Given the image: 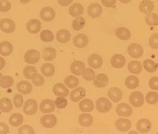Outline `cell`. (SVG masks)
I'll use <instances>...</instances> for the list:
<instances>
[{
    "instance_id": "obj_1",
    "label": "cell",
    "mask_w": 158,
    "mask_h": 134,
    "mask_svg": "<svg viewBox=\"0 0 158 134\" xmlns=\"http://www.w3.org/2000/svg\"><path fill=\"white\" fill-rule=\"evenodd\" d=\"M38 111V103L34 99H29L23 105V111L27 115H33Z\"/></svg>"
},
{
    "instance_id": "obj_2",
    "label": "cell",
    "mask_w": 158,
    "mask_h": 134,
    "mask_svg": "<svg viewBox=\"0 0 158 134\" xmlns=\"http://www.w3.org/2000/svg\"><path fill=\"white\" fill-rule=\"evenodd\" d=\"M41 54L35 49H30L25 53L24 61L28 64H35L39 61Z\"/></svg>"
},
{
    "instance_id": "obj_3",
    "label": "cell",
    "mask_w": 158,
    "mask_h": 134,
    "mask_svg": "<svg viewBox=\"0 0 158 134\" xmlns=\"http://www.w3.org/2000/svg\"><path fill=\"white\" fill-rule=\"evenodd\" d=\"M96 108L100 113L109 112L111 109V103L106 97H100L96 103Z\"/></svg>"
},
{
    "instance_id": "obj_4",
    "label": "cell",
    "mask_w": 158,
    "mask_h": 134,
    "mask_svg": "<svg viewBox=\"0 0 158 134\" xmlns=\"http://www.w3.org/2000/svg\"><path fill=\"white\" fill-rule=\"evenodd\" d=\"M16 29L14 20L10 18H4L0 21V30L6 33H12Z\"/></svg>"
},
{
    "instance_id": "obj_5",
    "label": "cell",
    "mask_w": 158,
    "mask_h": 134,
    "mask_svg": "<svg viewBox=\"0 0 158 134\" xmlns=\"http://www.w3.org/2000/svg\"><path fill=\"white\" fill-rule=\"evenodd\" d=\"M130 104L135 108H139L144 104V95L139 91L133 92L129 98Z\"/></svg>"
},
{
    "instance_id": "obj_6",
    "label": "cell",
    "mask_w": 158,
    "mask_h": 134,
    "mask_svg": "<svg viewBox=\"0 0 158 134\" xmlns=\"http://www.w3.org/2000/svg\"><path fill=\"white\" fill-rule=\"evenodd\" d=\"M41 124L45 128H52L56 126L57 123V118L54 115H44L40 119Z\"/></svg>"
},
{
    "instance_id": "obj_7",
    "label": "cell",
    "mask_w": 158,
    "mask_h": 134,
    "mask_svg": "<svg viewBox=\"0 0 158 134\" xmlns=\"http://www.w3.org/2000/svg\"><path fill=\"white\" fill-rule=\"evenodd\" d=\"M144 50L139 44L137 43H133L130 44L128 47V54L133 58L138 59L143 55Z\"/></svg>"
},
{
    "instance_id": "obj_8",
    "label": "cell",
    "mask_w": 158,
    "mask_h": 134,
    "mask_svg": "<svg viewBox=\"0 0 158 134\" xmlns=\"http://www.w3.org/2000/svg\"><path fill=\"white\" fill-rule=\"evenodd\" d=\"M39 15L44 21L49 22L55 18L56 12H55L54 8H52L51 7H44L41 10Z\"/></svg>"
},
{
    "instance_id": "obj_9",
    "label": "cell",
    "mask_w": 158,
    "mask_h": 134,
    "mask_svg": "<svg viewBox=\"0 0 158 134\" xmlns=\"http://www.w3.org/2000/svg\"><path fill=\"white\" fill-rule=\"evenodd\" d=\"M42 23L38 19H31L27 23V30L31 34H37L40 32Z\"/></svg>"
},
{
    "instance_id": "obj_10",
    "label": "cell",
    "mask_w": 158,
    "mask_h": 134,
    "mask_svg": "<svg viewBox=\"0 0 158 134\" xmlns=\"http://www.w3.org/2000/svg\"><path fill=\"white\" fill-rule=\"evenodd\" d=\"M41 112L44 113H51L55 110V103L52 99H46L42 101L39 106Z\"/></svg>"
},
{
    "instance_id": "obj_11",
    "label": "cell",
    "mask_w": 158,
    "mask_h": 134,
    "mask_svg": "<svg viewBox=\"0 0 158 134\" xmlns=\"http://www.w3.org/2000/svg\"><path fill=\"white\" fill-rule=\"evenodd\" d=\"M116 112L119 116L130 117L133 113V109L126 103H121L117 106Z\"/></svg>"
},
{
    "instance_id": "obj_12",
    "label": "cell",
    "mask_w": 158,
    "mask_h": 134,
    "mask_svg": "<svg viewBox=\"0 0 158 134\" xmlns=\"http://www.w3.org/2000/svg\"><path fill=\"white\" fill-rule=\"evenodd\" d=\"M136 128L138 131L141 133H147L152 129V122L148 119L142 118L139 120L136 124Z\"/></svg>"
},
{
    "instance_id": "obj_13",
    "label": "cell",
    "mask_w": 158,
    "mask_h": 134,
    "mask_svg": "<svg viewBox=\"0 0 158 134\" xmlns=\"http://www.w3.org/2000/svg\"><path fill=\"white\" fill-rule=\"evenodd\" d=\"M131 121L127 118H119L115 122L117 130L120 132H127L131 128Z\"/></svg>"
},
{
    "instance_id": "obj_14",
    "label": "cell",
    "mask_w": 158,
    "mask_h": 134,
    "mask_svg": "<svg viewBox=\"0 0 158 134\" xmlns=\"http://www.w3.org/2000/svg\"><path fill=\"white\" fill-rule=\"evenodd\" d=\"M102 12V8L99 3H92L87 8V13L89 16L93 18H99Z\"/></svg>"
},
{
    "instance_id": "obj_15",
    "label": "cell",
    "mask_w": 158,
    "mask_h": 134,
    "mask_svg": "<svg viewBox=\"0 0 158 134\" xmlns=\"http://www.w3.org/2000/svg\"><path fill=\"white\" fill-rule=\"evenodd\" d=\"M126 63V59L124 56L120 54H117L113 55L112 57L111 58V65L114 68L121 69L125 66Z\"/></svg>"
},
{
    "instance_id": "obj_16",
    "label": "cell",
    "mask_w": 158,
    "mask_h": 134,
    "mask_svg": "<svg viewBox=\"0 0 158 134\" xmlns=\"http://www.w3.org/2000/svg\"><path fill=\"white\" fill-rule=\"evenodd\" d=\"M88 37L85 34H78L73 39V44L78 48H83L88 44Z\"/></svg>"
},
{
    "instance_id": "obj_17",
    "label": "cell",
    "mask_w": 158,
    "mask_h": 134,
    "mask_svg": "<svg viewBox=\"0 0 158 134\" xmlns=\"http://www.w3.org/2000/svg\"><path fill=\"white\" fill-rule=\"evenodd\" d=\"M108 97L112 102H120L123 97V92L118 87H111L108 91Z\"/></svg>"
},
{
    "instance_id": "obj_18",
    "label": "cell",
    "mask_w": 158,
    "mask_h": 134,
    "mask_svg": "<svg viewBox=\"0 0 158 134\" xmlns=\"http://www.w3.org/2000/svg\"><path fill=\"white\" fill-rule=\"evenodd\" d=\"M94 85L98 88H103L109 85V78L103 73L98 74L94 78Z\"/></svg>"
},
{
    "instance_id": "obj_19",
    "label": "cell",
    "mask_w": 158,
    "mask_h": 134,
    "mask_svg": "<svg viewBox=\"0 0 158 134\" xmlns=\"http://www.w3.org/2000/svg\"><path fill=\"white\" fill-rule=\"evenodd\" d=\"M85 96V89L82 87H78L71 92V94H70V99H71V100L73 101V102L77 103L79 102L81 99H83Z\"/></svg>"
},
{
    "instance_id": "obj_20",
    "label": "cell",
    "mask_w": 158,
    "mask_h": 134,
    "mask_svg": "<svg viewBox=\"0 0 158 134\" xmlns=\"http://www.w3.org/2000/svg\"><path fill=\"white\" fill-rule=\"evenodd\" d=\"M17 90L21 94L27 95L32 92V86L27 81H20L17 84Z\"/></svg>"
},
{
    "instance_id": "obj_21",
    "label": "cell",
    "mask_w": 158,
    "mask_h": 134,
    "mask_svg": "<svg viewBox=\"0 0 158 134\" xmlns=\"http://www.w3.org/2000/svg\"><path fill=\"white\" fill-rule=\"evenodd\" d=\"M88 64L89 66L94 69H99L102 66V63H103V61H102V58L101 57V56H99V54H91L88 58Z\"/></svg>"
},
{
    "instance_id": "obj_22",
    "label": "cell",
    "mask_w": 158,
    "mask_h": 134,
    "mask_svg": "<svg viewBox=\"0 0 158 134\" xmlns=\"http://www.w3.org/2000/svg\"><path fill=\"white\" fill-rule=\"evenodd\" d=\"M85 68V63L81 61H75L70 65V71L75 75H82V72Z\"/></svg>"
},
{
    "instance_id": "obj_23",
    "label": "cell",
    "mask_w": 158,
    "mask_h": 134,
    "mask_svg": "<svg viewBox=\"0 0 158 134\" xmlns=\"http://www.w3.org/2000/svg\"><path fill=\"white\" fill-rule=\"evenodd\" d=\"M53 92L58 97H68L69 94V90L63 84L57 83L53 87Z\"/></svg>"
},
{
    "instance_id": "obj_24",
    "label": "cell",
    "mask_w": 158,
    "mask_h": 134,
    "mask_svg": "<svg viewBox=\"0 0 158 134\" xmlns=\"http://www.w3.org/2000/svg\"><path fill=\"white\" fill-rule=\"evenodd\" d=\"M13 45L11 42L4 41L0 43V54L2 56H10L13 52Z\"/></svg>"
},
{
    "instance_id": "obj_25",
    "label": "cell",
    "mask_w": 158,
    "mask_h": 134,
    "mask_svg": "<svg viewBox=\"0 0 158 134\" xmlns=\"http://www.w3.org/2000/svg\"><path fill=\"white\" fill-rule=\"evenodd\" d=\"M70 39H71V33L68 30L62 29L56 32V40L60 43L65 44L68 42Z\"/></svg>"
},
{
    "instance_id": "obj_26",
    "label": "cell",
    "mask_w": 158,
    "mask_h": 134,
    "mask_svg": "<svg viewBox=\"0 0 158 134\" xmlns=\"http://www.w3.org/2000/svg\"><path fill=\"white\" fill-rule=\"evenodd\" d=\"M154 2L151 0H143L139 4V11L142 14H149L154 10Z\"/></svg>"
},
{
    "instance_id": "obj_27",
    "label": "cell",
    "mask_w": 158,
    "mask_h": 134,
    "mask_svg": "<svg viewBox=\"0 0 158 134\" xmlns=\"http://www.w3.org/2000/svg\"><path fill=\"white\" fill-rule=\"evenodd\" d=\"M78 107L83 112H90L94 109V104L91 99H85L79 103Z\"/></svg>"
},
{
    "instance_id": "obj_28",
    "label": "cell",
    "mask_w": 158,
    "mask_h": 134,
    "mask_svg": "<svg viewBox=\"0 0 158 134\" xmlns=\"http://www.w3.org/2000/svg\"><path fill=\"white\" fill-rule=\"evenodd\" d=\"M115 36L117 38L123 41L129 40L131 37V33L130 31L126 27H118L115 30Z\"/></svg>"
},
{
    "instance_id": "obj_29",
    "label": "cell",
    "mask_w": 158,
    "mask_h": 134,
    "mask_svg": "<svg viewBox=\"0 0 158 134\" xmlns=\"http://www.w3.org/2000/svg\"><path fill=\"white\" fill-rule=\"evenodd\" d=\"M13 105L11 99L8 97H3L0 99V111L8 113L12 110Z\"/></svg>"
},
{
    "instance_id": "obj_30",
    "label": "cell",
    "mask_w": 158,
    "mask_h": 134,
    "mask_svg": "<svg viewBox=\"0 0 158 134\" xmlns=\"http://www.w3.org/2000/svg\"><path fill=\"white\" fill-rule=\"evenodd\" d=\"M69 15L73 18H77V17L81 16L84 13V7L80 3H75L73 6H70L69 9Z\"/></svg>"
},
{
    "instance_id": "obj_31",
    "label": "cell",
    "mask_w": 158,
    "mask_h": 134,
    "mask_svg": "<svg viewBox=\"0 0 158 134\" xmlns=\"http://www.w3.org/2000/svg\"><path fill=\"white\" fill-rule=\"evenodd\" d=\"M78 122L80 124L81 126L82 127H90L93 124V122H94V118L90 114H85L80 115L78 117Z\"/></svg>"
},
{
    "instance_id": "obj_32",
    "label": "cell",
    "mask_w": 158,
    "mask_h": 134,
    "mask_svg": "<svg viewBox=\"0 0 158 134\" xmlns=\"http://www.w3.org/2000/svg\"><path fill=\"white\" fill-rule=\"evenodd\" d=\"M128 70L134 75H139L142 71V65L139 61H132L128 64Z\"/></svg>"
},
{
    "instance_id": "obj_33",
    "label": "cell",
    "mask_w": 158,
    "mask_h": 134,
    "mask_svg": "<svg viewBox=\"0 0 158 134\" xmlns=\"http://www.w3.org/2000/svg\"><path fill=\"white\" fill-rule=\"evenodd\" d=\"M41 73L44 76L50 78L54 75L55 67L54 65L50 63H44L41 67Z\"/></svg>"
},
{
    "instance_id": "obj_34",
    "label": "cell",
    "mask_w": 158,
    "mask_h": 134,
    "mask_svg": "<svg viewBox=\"0 0 158 134\" xmlns=\"http://www.w3.org/2000/svg\"><path fill=\"white\" fill-rule=\"evenodd\" d=\"M56 50L53 48H45L42 51V58L45 61H53L56 58Z\"/></svg>"
},
{
    "instance_id": "obj_35",
    "label": "cell",
    "mask_w": 158,
    "mask_h": 134,
    "mask_svg": "<svg viewBox=\"0 0 158 134\" xmlns=\"http://www.w3.org/2000/svg\"><path fill=\"white\" fill-rule=\"evenodd\" d=\"M125 85L130 90H134L139 85V80L135 75H130L125 80Z\"/></svg>"
},
{
    "instance_id": "obj_36",
    "label": "cell",
    "mask_w": 158,
    "mask_h": 134,
    "mask_svg": "<svg viewBox=\"0 0 158 134\" xmlns=\"http://www.w3.org/2000/svg\"><path fill=\"white\" fill-rule=\"evenodd\" d=\"M8 121H9V124L11 126L17 128V127L20 126L23 124V117L20 113H14L9 118Z\"/></svg>"
},
{
    "instance_id": "obj_37",
    "label": "cell",
    "mask_w": 158,
    "mask_h": 134,
    "mask_svg": "<svg viewBox=\"0 0 158 134\" xmlns=\"http://www.w3.org/2000/svg\"><path fill=\"white\" fill-rule=\"evenodd\" d=\"M14 85V79L9 75H2L0 77V87L2 88H8Z\"/></svg>"
},
{
    "instance_id": "obj_38",
    "label": "cell",
    "mask_w": 158,
    "mask_h": 134,
    "mask_svg": "<svg viewBox=\"0 0 158 134\" xmlns=\"http://www.w3.org/2000/svg\"><path fill=\"white\" fill-rule=\"evenodd\" d=\"M143 66L145 68V69L148 73H153L154 72L157 71V63L154 61H153L152 60L147 59L143 62Z\"/></svg>"
},
{
    "instance_id": "obj_39",
    "label": "cell",
    "mask_w": 158,
    "mask_h": 134,
    "mask_svg": "<svg viewBox=\"0 0 158 134\" xmlns=\"http://www.w3.org/2000/svg\"><path fill=\"white\" fill-rule=\"evenodd\" d=\"M85 19L82 18V17L79 16L77 17V18L73 20V23H72V27H73L74 30L79 31L81 30V29H83V27L85 26Z\"/></svg>"
},
{
    "instance_id": "obj_40",
    "label": "cell",
    "mask_w": 158,
    "mask_h": 134,
    "mask_svg": "<svg viewBox=\"0 0 158 134\" xmlns=\"http://www.w3.org/2000/svg\"><path fill=\"white\" fill-rule=\"evenodd\" d=\"M65 85H66L69 88H75L79 84V80L78 78L73 76V75H69L65 78Z\"/></svg>"
},
{
    "instance_id": "obj_41",
    "label": "cell",
    "mask_w": 158,
    "mask_h": 134,
    "mask_svg": "<svg viewBox=\"0 0 158 134\" xmlns=\"http://www.w3.org/2000/svg\"><path fill=\"white\" fill-rule=\"evenodd\" d=\"M145 20L148 25L149 26H157L158 25V15L156 13L147 14L145 16Z\"/></svg>"
},
{
    "instance_id": "obj_42",
    "label": "cell",
    "mask_w": 158,
    "mask_h": 134,
    "mask_svg": "<svg viewBox=\"0 0 158 134\" xmlns=\"http://www.w3.org/2000/svg\"><path fill=\"white\" fill-rule=\"evenodd\" d=\"M23 75L27 79H32L35 75H37V69L34 66H26L23 69Z\"/></svg>"
},
{
    "instance_id": "obj_43",
    "label": "cell",
    "mask_w": 158,
    "mask_h": 134,
    "mask_svg": "<svg viewBox=\"0 0 158 134\" xmlns=\"http://www.w3.org/2000/svg\"><path fill=\"white\" fill-rule=\"evenodd\" d=\"M40 39L44 42H51L54 40V36L51 30H44L41 32Z\"/></svg>"
},
{
    "instance_id": "obj_44",
    "label": "cell",
    "mask_w": 158,
    "mask_h": 134,
    "mask_svg": "<svg viewBox=\"0 0 158 134\" xmlns=\"http://www.w3.org/2000/svg\"><path fill=\"white\" fill-rule=\"evenodd\" d=\"M82 75H83L84 79L86 81H88V82L94 81L96 77L94 71L92 69H90V68L84 69L83 72H82Z\"/></svg>"
},
{
    "instance_id": "obj_45",
    "label": "cell",
    "mask_w": 158,
    "mask_h": 134,
    "mask_svg": "<svg viewBox=\"0 0 158 134\" xmlns=\"http://www.w3.org/2000/svg\"><path fill=\"white\" fill-rule=\"evenodd\" d=\"M146 102L150 105H154L158 102V94L157 92L151 91L148 93L145 97Z\"/></svg>"
},
{
    "instance_id": "obj_46",
    "label": "cell",
    "mask_w": 158,
    "mask_h": 134,
    "mask_svg": "<svg viewBox=\"0 0 158 134\" xmlns=\"http://www.w3.org/2000/svg\"><path fill=\"white\" fill-rule=\"evenodd\" d=\"M54 103L55 106L60 109H65L67 106V105H68V101H67L65 97H58L56 99V100L54 101Z\"/></svg>"
},
{
    "instance_id": "obj_47",
    "label": "cell",
    "mask_w": 158,
    "mask_h": 134,
    "mask_svg": "<svg viewBox=\"0 0 158 134\" xmlns=\"http://www.w3.org/2000/svg\"><path fill=\"white\" fill-rule=\"evenodd\" d=\"M19 134H34L35 133V130L32 127L28 124L23 125L20 127L18 130Z\"/></svg>"
},
{
    "instance_id": "obj_48",
    "label": "cell",
    "mask_w": 158,
    "mask_h": 134,
    "mask_svg": "<svg viewBox=\"0 0 158 134\" xmlns=\"http://www.w3.org/2000/svg\"><path fill=\"white\" fill-rule=\"evenodd\" d=\"M32 82L34 85L36 87H42V86L44 84V77L42 76L40 74H37L36 75L32 78Z\"/></svg>"
},
{
    "instance_id": "obj_49",
    "label": "cell",
    "mask_w": 158,
    "mask_h": 134,
    "mask_svg": "<svg viewBox=\"0 0 158 134\" xmlns=\"http://www.w3.org/2000/svg\"><path fill=\"white\" fill-rule=\"evenodd\" d=\"M149 45L153 49L158 48V33H154L149 38Z\"/></svg>"
},
{
    "instance_id": "obj_50",
    "label": "cell",
    "mask_w": 158,
    "mask_h": 134,
    "mask_svg": "<svg viewBox=\"0 0 158 134\" xmlns=\"http://www.w3.org/2000/svg\"><path fill=\"white\" fill-rule=\"evenodd\" d=\"M11 8V4L8 0H0V11L7 12Z\"/></svg>"
},
{
    "instance_id": "obj_51",
    "label": "cell",
    "mask_w": 158,
    "mask_h": 134,
    "mask_svg": "<svg viewBox=\"0 0 158 134\" xmlns=\"http://www.w3.org/2000/svg\"><path fill=\"white\" fill-rule=\"evenodd\" d=\"M14 105L16 108H21L23 106V98L22 94H15V97H14Z\"/></svg>"
},
{
    "instance_id": "obj_52",
    "label": "cell",
    "mask_w": 158,
    "mask_h": 134,
    "mask_svg": "<svg viewBox=\"0 0 158 134\" xmlns=\"http://www.w3.org/2000/svg\"><path fill=\"white\" fill-rule=\"evenodd\" d=\"M149 87L152 90H158V77H152L149 81Z\"/></svg>"
},
{
    "instance_id": "obj_53",
    "label": "cell",
    "mask_w": 158,
    "mask_h": 134,
    "mask_svg": "<svg viewBox=\"0 0 158 134\" xmlns=\"http://www.w3.org/2000/svg\"><path fill=\"white\" fill-rule=\"evenodd\" d=\"M102 6L106 8H111L116 4L117 0H101Z\"/></svg>"
},
{
    "instance_id": "obj_54",
    "label": "cell",
    "mask_w": 158,
    "mask_h": 134,
    "mask_svg": "<svg viewBox=\"0 0 158 134\" xmlns=\"http://www.w3.org/2000/svg\"><path fill=\"white\" fill-rule=\"evenodd\" d=\"M9 133V128L6 124L0 122V134H6Z\"/></svg>"
},
{
    "instance_id": "obj_55",
    "label": "cell",
    "mask_w": 158,
    "mask_h": 134,
    "mask_svg": "<svg viewBox=\"0 0 158 134\" xmlns=\"http://www.w3.org/2000/svg\"><path fill=\"white\" fill-rule=\"evenodd\" d=\"M73 0H58V3L63 7L69 6L73 3Z\"/></svg>"
},
{
    "instance_id": "obj_56",
    "label": "cell",
    "mask_w": 158,
    "mask_h": 134,
    "mask_svg": "<svg viewBox=\"0 0 158 134\" xmlns=\"http://www.w3.org/2000/svg\"><path fill=\"white\" fill-rule=\"evenodd\" d=\"M5 66H6V61L4 60V58L0 57V70L2 69Z\"/></svg>"
},
{
    "instance_id": "obj_57",
    "label": "cell",
    "mask_w": 158,
    "mask_h": 134,
    "mask_svg": "<svg viewBox=\"0 0 158 134\" xmlns=\"http://www.w3.org/2000/svg\"><path fill=\"white\" fill-rule=\"evenodd\" d=\"M119 1L121 2V3H123V4H127V3L131 2V0H119Z\"/></svg>"
},
{
    "instance_id": "obj_58",
    "label": "cell",
    "mask_w": 158,
    "mask_h": 134,
    "mask_svg": "<svg viewBox=\"0 0 158 134\" xmlns=\"http://www.w3.org/2000/svg\"><path fill=\"white\" fill-rule=\"evenodd\" d=\"M20 2L23 4H27V3L30 2V0H20Z\"/></svg>"
},
{
    "instance_id": "obj_59",
    "label": "cell",
    "mask_w": 158,
    "mask_h": 134,
    "mask_svg": "<svg viewBox=\"0 0 158 134\" xmlns=\"http://www.w3.org/2000/svg\"><path fill=\"white\" fill-rule=\"evenodd\" d=\"M2 74L1 73H0V77H1V76H2Z\"/></svg>"
},
{
    "instance_id": "obj_60",
    "label": "cell",
    "mask_w": 158,
    "mask_h": 134,
    "mask_svg": "<svg viewBox=\"0 0 158 134\" xmlns=\"http://www.w3.org/2000/svg\"><path fill=\"white\" fill-rule=\"evenodd\" d=\"M157 1H158V0H157Z\"/></svg>"
}]
</instances>
